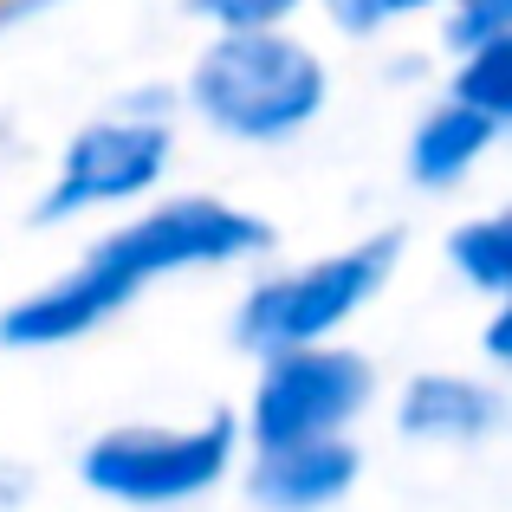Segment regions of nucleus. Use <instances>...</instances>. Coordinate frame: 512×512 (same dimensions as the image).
Returning <instances> with one entry per match:
<instances>
[{"label": "nucleus", "mask_w": 512, "mask_h": 512, "mask_svg": "<svg viewBox=\"0 0 512 512\" xmlns=\"http://www.w3.org/2000/svg\"><path fill=\"white\" fill-rule=\"evenodd\" d=\"M273 240V221L247 201H227L214 188H163V195L124 208V221H111L104 234H91L72 266H59L52 279L0 305V350H13V357L65 350L117 325L163 279L234 273V266L266 260Z\"/></svg>", "instance_id": "nucleus-1"}, {"label": "nucleus", "mask_w": 512, "mask_h": 512, "mask_svg": "<svg viewBox=\"0 0 512 512\" xmlns=\"http://www.w3.org/2000/svg\"><path fill=\"white\" fill-rule=\"evenodd\" d=\"M175 111L234 150H279L331 111V65L299 26L208 33L182 72Z\"/></svg>", "instance_id": "nucleus-2"}, {"label": "nucleus", "mask_w": 512, "mask_h": 512, "mask_svg": "<svg viewBox=\"0 0 512 512\" xmlns=\"http://www.w3.org/2000/svg\"><path fill=\"white\" fill-rule=\"evenodd\" d=\"M402 253H409V234H402V227H376V234H357L331 253H312V260L266 266L234 299L227 338L247 350V357L286 350V344L344 338V331L389 292Z\"/></svg>", "instance_id": "nucleus-3"}, {"label": "nucleus", "mask_w": 512, "mask_h": 512, "mask_svg": "<svg viewBox=\"0 0 512 512\" xmlns=\"http://www.w3.org/2000/svg\"><path fill=\"white\" fill-rule=\"evenodd\" d=\"M247 435L234 409H208L195 422H111L78 448L72 474L91 500L124 512H175L221 493L234 480Z\"/></svg>", "instance_id": "nucleus-4"}, {"label": "nucleus", "mask_w": 512, "mask_h": 512, "mask_svg": "<svg viewBox=\"0 0 512 512\" xmlns=\"http://www.w3.org/2000/svg\"><path fill=\"white\" fill-rule=\"evenodd\" d=\"M169 169H175V104L163 91H124L59 143L52 182L39 188L26 221L72 227L111 208H137V201L169 188Z\"/></svg>", "instance_id": "nucleus-5"}, {"label": "nucleus", "mask_w": 512, "mask_h": 512, "mask_svg": "<svg viewBox=\"0 0 512 512\" xmlns=\"http://www.w3.org/2000/svg\"><path fill=\"white\" fill-rule=\"evenodd\" d=\"M383 396L376 357L350 338L325 344H286L253 357V383L240 402V435L247 448L266 441H318V435H357L363 415Z\"/></svg>", "instance_id": "nucleus-6"}, {"label": "nucleus", "mask_w": 512, "mask_h": 512, "mask_svg": "<svg viewBox=\"0 0 512 512\" xmlns=\"http://www.w3.org/2000/svg\"><path fill=\"white\" fill-rule=\"evenodd\" d=\"M389 428L415 448H480L512 428V389L493 370H415L396 389Z\"/></svg>", "instance_id": "nucleus-7"}, {"label": "nucleus", "mask_w": 512, "mask_h": 512, "mask_svg": "<svg viewBox=\"0 0 512 512\" xmlns=\"http://www.w3.org/2000/svg\"><path fill=\"white\" fill-rule=\"evenodd\" d=\"M253 512H331L357 493L363 448L357 435H318V441H266L247 448L234 467Z\"/></svg>", "instance_id": "nucleus-8"}, {"label": "nucleus", "mask_w": 512, "mask_h": 512, "mask_svg": "<svg viewBox=\"0 0 512 512\" xmlns=\"http://www.w3.org/2000/svg\"><path fill=\"white\" fill-rule=\"evenodd\" d=\"M493 143H500V130L474 104H461L454 91H435V104H422V117L402 137V175L422 195H454V188H467L480 175Z\"/></svg>", "instance_id": "nucleus-9"}, {"label": "nucleus", "mask_w": 512, "mask_h": 512, "mask_svg": "<svg viewBox=\"0 0 512 512\" xmlns=\"http://www.w3.org/2000/svg\"><path fill=\"white\" fill-rule=\"evenodd\" d=\"M441 91H454L461 104H474V111L506 137L512 130V26L454 46L448 52V85Z\"/></svg>", "instance_id": "nucleus-10"}, {"label": "nucleus", "mask_w": 512, "mask_h": 512, "mask_svg": "<svg viewBox=\"0 0 512 512\" xmlns=\"http://www.w3.org/2000/svg\"><path fill=\"white\" fill-rule=\"evenodd\" d=\"M448 266L480 299L512 292V201L480 208V214H467L461 227H448Z\"/></svg>", "instance_id": "nucleus-11"}, {"label": "nucleus", "mask_w": 512, "mask_h": 512, "mask_svg": "<svg viewBox=\"0 0 512 512\" xmlns=\"http://www.w3.org/2000/svg\"><path fill=\"white\" fill-rule=\"evenodd\" d=\"M312 13L344 39H383V33H396V26L435 20L441 0H312Z\"/></svg>", "instance_id": "nucleus-12"}, {"label": "nucleus", "mask_w": 512, "mask_h": 512, "mask_svg": "<svg viewBox=\"0 0 512 512\" xmlns=\"http://www.w3.org/2000/svg\"><path fill=\"white\" fill-rule=\"evenodd\" d=\"M312 0H182V13L208 33H247V26H299Z\"/></svg>", "instance_id": "nucleus-13"}, {"label": "nucleus", "mask_w": 512, "mask_h": 512, "mask_svg": "<svg viewBox=\"0 0 512 512\" xmlns=\"http://www.w3.org/2000/svg\"><path fill=\"white\" fill-rule=\"evenodd\" d=\"M441 46H467V39L480 33H500V26H512V0H441Z\"/></svg>", "instance_id": "nucleus-14"}, {"label": "nucleus", "mask_w": 512, "mask_h": 512, "mask_svg": "<svg viewBox=\"0 0 512 512\" xmlns=\"http://www.w3.org/2000/svg\"><path fill=\"white\" fill-rule=\"evenodd\" d=\"M480 363H487L500 383H512V292H500L493 312L480 318Z\"/></svg>", "instance_id": "nucleus-15"}, {"label": "nucleus", "mask_w": 512, "mask_h": 512, "mask_svg": "<svg viewBox=\"0 0 512 512\" xmlns=\"http://www.w3.org/2000/svg\"><path fill=\"white\" fill-rule=\"evenodd\" d=\"M33 487H39V474L20 461V454H0V512H20L26 500H33Z\"/></svg>", "instance_id": "nucleus-16"}, {"label": "nucleus", "mask_w": 512, "mask_h": 512, "mask_svg": "<svg viewBox=\"0 0 512 512\" xmlns=\"http://www.w3.org/2000/svg\"><path fill=\"white\" fill-rule=\"evenodd\" d=\"M65 0H0V46H7L13 33H26L33 20H46V13H59Z\"/></svg>", "instance_id": "nucleus-17"}]
</instances>
